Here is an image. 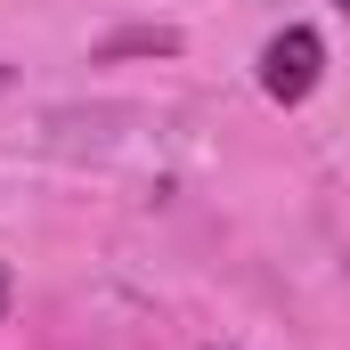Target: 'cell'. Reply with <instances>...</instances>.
<instances>
[{
    "mask_svg": "<svg viewBox=\"0 0 350 350\" xmlns=\"http://www.w3.org/2000/svg\"><path fill=\"white\" fill-rule=\"evenodd\" d=\"M318 74H326V41H318L310 25H285V33L261 49V90L277 98V106H301V98L318 90Z\"/></svg>",
    "mask_w": 350,
    "mask_h": 350,
    "instance_id": "obj_1",
    "label": "cell"
},
{
    "mask_svg": "<svg viewBox=\"0 0 350 350\" xmlns=\"http://www.w3.org/2000/svg\"><path fill=\"white\" fill-rule=\"evenodd\" d=\"M0 310H8V269H0Z\"/></svg>",
    "mask_w": 350,
    "mask_h": 350,
    "instance_id": "obj_2",
    "label": "cell"
}]
</instances>
